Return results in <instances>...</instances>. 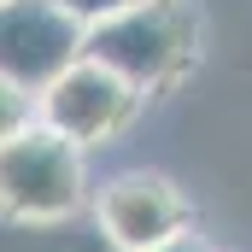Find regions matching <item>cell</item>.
I'll use <instances>...</instances> for the list:
<instances>
[{
	"mask_svg": "<svg viewBox=\"0 0 252 252\" xmlns=\"http://www.w3.org/2000/svg\"><path fill=\"white\" fill-rule=\"evenodd\" d=\"M82 53L100 64H112L118 76H129L141 94L170 88L199 53V12L188 0H141L118 18L94 24Z\"/></svg>",
	"mask_w": 252,
	"mask_h": 252,
	"instance_id": "6da1fadb",
	"label": "cell"
},
{
	"mask_svg": "<svg viewBox=\"0 0 252 252\" xmlns=\"http://www.w3.org/2000/svg\"><path fill=\"white\" fill-rule=\"evenodd\" d=\"M88 205V176H82V147L47 129L41 118L0 141V211L6 223H64L82 217Z\"/></svg>",
	"mask_w": 252,
	"mask_h": 252,
	"instance_id": "7a4b0ae2",
	"label": "cell"
},
{
	"mask_svg": "<svg viewBox=\"0 0 252 252\" xmlns=\"http://www.w3.org/2000/svg\"><path fill=\"white\" fill-rule=\"evenodd\" d=\"M141 88L129 82V76H118L112 64L100 59H82L70 64V70H59L41 94H35V118L47 129H59V135H70L76 147H94V141H112V135H124L129 124H135V112H141Z\"/></svg>",
	"mask_w": 252,
	"mask_h": 252,
	"instance_id": "3957f363",
	"label": "cell"
},
{
	"mask_svg": "<svg viewBox=\"0 0 252 252\" xmlns=\"http://www.w3.org/2000/svg\"><path fill=\"white\" fill-rule=\"evenodd\" d=\"M88 30L53 0H0V76L41 94L59 70L82 59Z\"/></svg>",
	"mask_w": 252,
	"mask_h": 252,
	"instance_id": "277c9868",
	"label": "cell"
},
{
	"mask_svg": "<svg viewBox=\"0 0 252 252\" xmlns=\"http://www.w3.org/2000/svg\"><path fill=\"white\" fill-rule=\"evenodd\" d=\"M94 223L124 252H153V247H164V241H176V235L193 229V205L170 176H158V170H124V176H112L100 188Z\"/></svg>",
	"mask_w": 252,
	"mask_h": 252,
	"instance_id": "5b68a950",
	"label": "cell"
},
{
	"mask_svg": "<svg viewBox=\"0 0 252 252\" xmlns=\"http://www.w3.org/2000/svg\"><path fill=\"white\" fill-rule=\"evenodd\" d=\"M30 235H35V252H124L94 217L88 223H76V217H64V223H30Z\"/></svg>",
	"mask_w": 252,
	"mask_h": 252,
	"instance_id": "8992f818",
	"label": "cell"
},
{
	"mask_svg": "<svg viewBox=\"0 0 252 252\" xmlns=\"http://www.w3.org/2000/svg\"><path fill=\"white\" fill-rule=\"evenodd\" d=\"M35 124V94L30 88H18L12 76H0V141H12L18 129Z\"/></svg>",
	"mask_w": 252,
	"mask_h": 252,
	"instance_id": "52a82bcc",
	"label": "cell"
},
{
	"mask_svg": "<svg viewBox=\"0 0 252 252\" xmlns=\"http://www.w3.org/2000/svg\"><path fill=\"white\" fill-rule=\"evenodd\" d=\"M59 12H70L82 30H94V24H106V18H118V12H129V6H141V0H53Z\"/></svg>",
	"mask_w": 252,
	"mask_h": 252,
	"instance_id": "ba28073f",
	"label": "cell"
},
{
	"mask_svg": "<svg viewBox=\"0 0 252 252\" xmlns=\"http://www.w3.org/2000/svg\"><path fill=\"white\" fill-rule=\"evenodd\" d=\"M153 252H211V247H205V241L188 229V235H176V241H164V247H153Z\"/></svg>",
	"mask_w": 252,
	"mask_h": 252,
	"instance_id": "9c48e42d",
	"label": "cell"
}]
</instances>
